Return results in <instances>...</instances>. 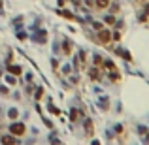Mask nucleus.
<instances>
[{"mask_svg": "<svg viewBox=\"0 0 149 145\" xmlns=\"http://www.w3.org/2000/svg\"><path fill=\"white\" fill-rule=\"evenodd\" d=\"M108 4V0H98V6H106Z\"/></svg>", "mask_w": 149, "mask_h": 145, "instance_id": "f257e3e1", "label": "nucleus"}]
</instances>
